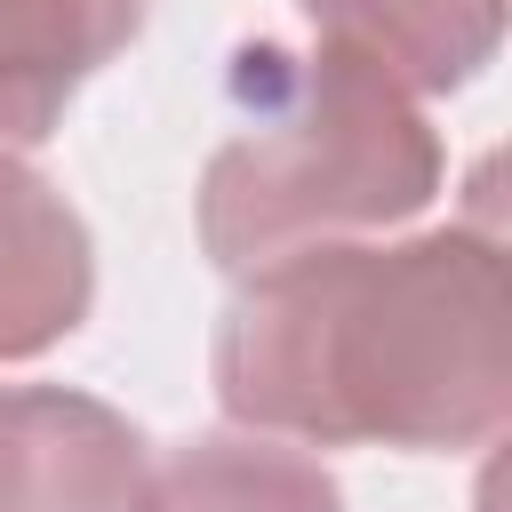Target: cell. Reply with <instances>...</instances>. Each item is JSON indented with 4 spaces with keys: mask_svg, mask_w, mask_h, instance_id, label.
<instances>
[{
    "mask_svg": "<svg viewBox=\"0 0 512 512\" xmlns=\"http://www.w3.org/2000/svg\"><path fill=\"white\" fill-rule=\"evenodd\" d=\"M240 120L200 168V248L216 272L248 280L280 256L328 248L344 232L408 224L440 192V136L416 96L368 56L320 40L312 56L240 48Z\"/></svg>",
    "mask_w": 512,
    "mask_h": 512,
    "instance_id": "2",
    "label": "cell"
},
{
    "mask_svg": "<svg viewBox=\"0 0 512 512\" xmlns=\"http://www.w3.org/2000/svg\"><path fill=\"white\" fill-rule=\"evenodd\" d=\"M96 304V240L80 208L0 152V360L56 352Z\"/></svg>",
    "mask_w": 512,
    "mask_h": 512,
    "instance_id": "4",
    "label": "cell"
},
{
    "mask_svg": "<svg viewBox=\"0 0 512 512\" xmlns=\"http://www.w3.org/2000/svg\"><path fill=\"white\" fill-rule=\"evenodd\" d=\"M144 512H344V488L264 432H216L152 472Z\"/></svg>",
    "mask_w": 512,
    "mask_h": 512,
    "instance_id": "7",
    "label": "cell"
},
{
    "mask_svg": "<svg viewBox=\"0 0 512 512\" xmlns=\"http://www.w3.org/2000/svg\"><path fill=\"white\" fill-rule=\"evenodd\" d=\"M320 40L368 56L408 96H448L496 64L504 0H296Z\"/></svg>",
    "mask_w": 512,
    "mask_h": 512,
    "instance_id": "6",
    "label": "cell"
},
{
    "mask_svg": "<svg viewBox=\"0 0 512 512\" xmlns=\"http://www.w3.org/2000/svg\"><path fill=\"white\" fill-rule=\"evenodd\" d=\"M144 432L64 384H0V512H144Z\"/></svg>",
    "mask_w": 512,
    "mask_h": 512,
    "instance_id": "3",
    "label": "cell"
},
{
    "mask_svg": "<svg viewBox=\"0 0 512 512\" xmlns=\"http://www.w3.org/2000/svg\"><path fill=\"white\" fill-rule=\"evenodd\" d=\"M144 32V0H0V152L64 128V104Z\"/></svg>",
    "mask_w": 512,
    "mask_h": 512,
    "instance_id": "5",
    "label": "cell"
},
{
    "mask_svg": "<svg viewBox=\"0 0 512 512\" xmlns=\"http://www.w3.org/2000/svg\"><path fill=\"white\" fill-rule=\"evenodd\" d=\"M216 408L240 432L304 448L456 456L512 416V304L488 232H416L392 248H304L224 304L208 344Z\"/></svg>",
    "mask_w": 512,
    "mask_h": 512,
    "instance_id": "1",
    "label": "cell"
}]
</instances>
